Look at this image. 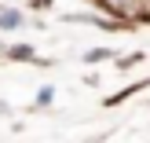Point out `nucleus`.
Returning a JSON list of instances; mask_svg holds the SVG:
<instances>
[{"label": "nucleus", "instance_id": "1", "mask_svg": "<svg viewBox=\"0 0 150 143\" xmlns=\"http://www.w3.org/2000/svg\"><path fill=\"white\" fill-rule=\"evenodd\" d=\"M0 26H4V29L22 26V15H18V11H4V15H0Z\"/></svg>", "mask_w": 150, "mask_h": 143}]
</instances>
